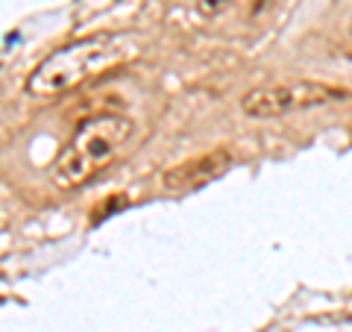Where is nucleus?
<instances>
[{"label":"nucleus","mask_w":352,"mask_h":332,"mask_svg":"<svg viewBox=\"0 0 352 332\" xmlns=\"http://www.w3.org/2000/svg\"><path fill=\"white\" fill-rule=\"evenodd\" d=\"M144 53V41L135 32H97L44 56L27 76V94L36 101H56L80 85L118 71Z\"/></svg>","instance_id":"f257e3e1"},{"label":"nucleus","mask_w":352,"mask_h":332,"mask_svg":"<svg viewBox=\"0 0 352 332\" xmlns=\"http://www.w3.org/2000/svg\"><path fill=\"white\" fill-rule=\"evenodd\" d=\"M132 145V121L120 112L85 118L53 159L50 180L62 191H76L124 156Z\"/></svg>","instance_id":"f03ea898"},{"label":"nucleus","mask_w":352,"mask_h":332,"mask_svg":"<svg viewBox=\"0 0 352 332\" xmlns=\"http://www.w3.org/2000/svg\"><path fill=\"white\" fill-rule=\"evenodd\" d=\"M346 92L329 83L317 80H288V83H273V85H258L244 94V112L250 118L267 121V118H282L294 112H305V109L329 106L346 101Z\"/></svg>","instance_id":"7ed1b4c3"},{"label":"nucleus","mask_w":352,"mask_h":332,"mask_svg":"<svg viewBox=\"0 0 352 332\" xmlns=\"http://www.w3.org/2000/svg\"><path fill=\"white\" fill-rule=\"evenodd\" d=\"M229 162H232V156H229L226 150H212V153H206V156H197V159H188L182 165L168 168L162 176V183L168 185L170 191H191V188H200L206 183L217 180V176L229 168Z\"/></svg>","instance_id":"20e7f679"}]
</instances>
